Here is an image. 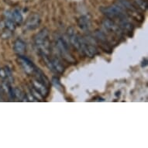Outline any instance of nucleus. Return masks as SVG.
<instances>
[{
	"label": "nucleus",
	"mask_w": 148,
	"mask_h": 148,
	"mask_svg": "<svg viewBox=\"0 0 148 148\" xmlns=\"http://www.w3.org/2000/svg\"><path fill=\"white\" fill-rule=\"evenodd\" d=\"M51 83H52V85L56 88L58 91H60V92H63V86L61 85V82H60V79H59L58 77H53V78H52V80H51Z\"/></svg>",
	"instance_id": "nucleus-16"
},
{
	"label": "nucleus",
	"mask_w": 148,
	"mask_h": 148,
	"mask_svg": "<svg viewBox=\"0 0 148 148\" xmlns=\"http://www.w3.org/2000/svg\"><path fill=\"white\" fill-rule=\"evenodd\" d=\"M26 47H27L26 43L20 38L16 40L13 43V51L18 55H22L23 53H24L25 51H26Z\"/></svg>",
	"instance_id": "nucleus-13"
},
{
	"label": "nucleus",
	"mask_w": 148,
	"mask_h": 148,
	"mask_svg": "<svg viewBox=\"0 0 148 148\" xmlns=\"http://www.w3.org/2000/svg\"><path fill=\"white\" fill-rule=\"evenodd\" d=\"M5 28L10 30V31H14L15 29H16V25L14 23V21L12 19H10V18H5Z\"/></svg>",
	"instance_id": "nucleus-15"
},
{
	"label": "nucleus",
	"mask_w": 148,
	"mask_h": 148,
	"mask_svg": "<svg viewBox=\"0 0 148 148\" xmlns=\"http://www.w3.org/2000/svg\"><path fill=\"white\" fill-rule=\"evenodd\" d=\"M29 92H30V94H31V95L34 98V99H38L40 100V101H41L42 99H44V98L40 95L39 92H36V90L34 89V88L32 87V86L29 88Z\"/></svg>",
	"instance_id": "nucleus-19"
},
{
	"label": "nucleus",
	"mask_w": 148,
	"mask_h": 148,
	"mask_svg": "<svg viewBox=\"0 0 148 148\" xmlns=\"http://www.w3.org/2000/svg\"><path fill=\"white\" fill-rule=\"evenodd\" d=\"M40 23H41V18L40 15L37 13H31L27 17L25 23V27L28 30H34L40 27Z\"/></svg>",
	"instance_id": "nucleus-8"
},
{
	"label": "nucleus",
	"mask_w": 148,
	"mask_h": 148,
	"mask_svg": "<svg viewBox=\"0 0 148 148\" xmlns=\"http://www.w3.org/2000/svg\"><path fill=\"white\" fill-rule=\"evenodd\" d=\"M100 10L107 18L111 19L114 21L116 20L121 21L123 20L127 19V14L126 12L117 4L106 6V7H102Z\"/></svg>",
	"instance_id": "nucleus-2"
},
{
	"label": "nucleus",
	"mask_w": 148,
	"mask_h": 148,
	"mask_svg": "<svg viewBox=\"0 0 148 148\" xmlns=\"http://www.w3.org/2000/svg\"><path fill=\"white\" fill-rule=\"evenodd\" d=\"M34 46L40 57L51 55V43L49 40V31L44 28L34 36Z\"/></svg>",
	"instance_id": "nucleus-1"
},
{
	"label": "nucleus",
	"mask_w": 148,
	"mask_h": 148,
	"mask_svg": "<svg viewBox=\"0 0 148 148\" xmlns=\"http://www.w3.org/2000/svg\"><path fill=\"white\" fill-rule=\"evenodd\" d=\"M55 45H56L57 50L58 51V53H60L61 57L64 61H67L68 63H76V60L73 57L70 50L68 48V44L66 43V41L63 38L58 37V39H56V44Z\"/></svg>",
	"instance_id": "nucleus-3"
},
{
	"label": "nucleus",
	"mask_w": 148,
	"mask_h": 148,
	"mask_svg": "<svg viewBox=\"0 0 148 148\" xmlns=\"http://www.w3.org/2000/svg\"><path fill=\"white\" fill-rule=\"evenodd\" d=\"M135 4L137 6H139L140 9L143 10H146L147 9V4L146 3L145 0H133Z\"/></svg>",
	"instance_id": "nucleus-20"
},
{
	"label": "nucleus",
	"mask_w": 148,
	"mask_h": 148,
	"mask_svg": "<svg viewBox=\"0 0 148 148\" xmlns=\"http://www.w3.org/2000/svg\"><path fill=\"white\" fill-rule=\"evenodd\" d=\"M11 15H12V20L14 21L16 26H20L22 24L23 22V17L20 10L16 9L11 12Z\"/></svg>",
	"instance_id": "nucleus-14"
},
{
	"label": "nucleus",
	"mask_w": 148,
	"mask_h": 148,
	"mask_svg": "<svg viewBox=\"0 0 148 148\" xmlns=\"http://www.w3.org/2000/svg\"><path fill=\"white\" fill-rule=\"evenodd\" d=\"M18 62L19 64L21 66L23 70L27 73L28 75H34L39 68H37L34 64L33 61H31L29 58L23 55H19L18 56Z\"/></svg>",
	"instance_id": "nucleus-4"
},
{
	"label": "nucleus",
	"mask_w": 148,
	"mask_h": 148,
	"mask_svg": "<svg viewBox=\"0 0 148 148\" xmlns=\"http://www.w3.org/2000/svg\"><path fill=\"white\" fill-rule=\"evenodd\" d=\"M147 65V59L144 58L143 60V61H142V64H141V67L144 68V67H146Z\"/></svg>",
	"instance_id": "nucleus-22"
},
{
	"label": "nucleus",
	"mask_w": 148,
	"mask_h": 148,
	"mask_svg": "<svg viewBox=\"0 0 148 148\" xmlns=\"http://www.w3.org/2000/svg\"><path fill=\"white\" fill-rule=\"evenodd\" d=\"M79 36V40H80L81 43V47H82V51L83 55L87 56L88 58H92L93 57H95V55H97L99 53L98 49L96 48V47L95 45H93L92 44L89 43L87 40H85L84 37Z\"/></svg>",
	"instance_id": "nucleus-5"
},
{
	"label": "nucleus",
	"mask_w": 148,
	"mask_h": 148,
	"mask_svg": "<svg viewBox=\"0 0 148 148\" xmlns=\"http://www.w3.org/2000/svg\"><path fill=\"white\" fill-rule=\"evenodd\" d=\"M102 25H103L106 30L109 34H112L113 35H116V36H122L123 34V32L121 29V28L119 27L118 23H116L114 20H111V19L107 18V19L103 20Z\"/></svg>",
	"instance_id": "nucleus-6"
},
{
	"label": "nucleus",
	"mask_w": 148,
	"mask_h": 148,
	"mask_svg": "<svg viewBox=\"0 0 148 148\" xmlns=\"http://www.w3.org/2000/svg\"><path fill=\"white\" fill-rule=\"evenodd\" d=\"M78 26L84 32L89 31L90 27H91V22H90L89 18L87 16H82L79 17L78 20Z\"/></svg>",
	"instance_id": "nucleus-12"
},
{
	"label": "nucleus",
	"mask_w": 148,
	"mask_h": 148,
	"mask_svg": "<svg viewBox=\"0 0 148 148\" xmlns=\"http://www.w3.org/2000/svg\"><path fill=\"white\" fill-rule=\"evenodd\" d=\"M5 76H6V80L8 82L12 83L13 82V75H12V71L10 70V68L8 66H5Z\"/></svg>",
	"instance_id": "nucleus-18"
},
{
	"label": "nucleus",
	"mask_w": 148,
	"mask_h": 148,
	"mask_svg": "<svg viewBox=\"0 0 148 148\" xmlns=\"http://www.w3.org/2000/svg\"><path fill=\"white\" fill-rule=\"evenodd\" d=\"M0 77L3 78V79H6L5 71L4 68H1V69H0Z\"/></svg>",
	"instance_id": "nucleus-21"
},
{
	"label": "nucleus",
	"mask_w": 148,
	"mask_h": 148,
	"mask_svg": "<svg viewBox=\"0 0 148 148\" xmlns=\"http://www.w3.org/2000/svg\"><path fill=\"white\" fill-rule=\"evenodd\" d=\"M95 39L97 40L98 44H99L103 50L106 52L108 53H111V47L109 44V40L107 38L106 35L102 31L97 30L95 32Z\"/></svg>",
	"instance_id": "nucleus-9"
},
{
	"label": "nucleus",
	"mask_w": 148,
	"mask_h": 148,
	"mask_svg": "<svg viewBox=\"0 0 148 148\" xmlns=\"http://www.w3.org/2000/svg\"><path fill=\"white\" fill-rule=\"evenodd\" d=\"M67 34H68V40H69V42L71 44V46L75 49L78 53L82 54V47H81L80 40H79V36H78V34H76L75 31V29L73 27H69L68 30H67Z\"/></svg>",
	"instance_id": "nucleus-7"
},
{
	"label": "nucleus",
	"mask_w": 148,
	"mask_h": 148,
	"mask_svg": "<svg viewBox=\"0 0 148 148\" xmlns=\"http://www.w3.org/2000/svg\"><path fill=\"white\" fill-rule=\"evenodd\" d=\"M31 85L32 87L34 88L36 92H39L40 95H41L44 99L47 97L49 94L48 87H47L46 85L40 82L39 81H37L36 79H34L33 81H31Z\"/></svg>",
	"instance_id": "nucleus-10"
},
{
	"label": "nucleus",
	"mask_w": 148,
	"mask_h": 148,
	"mask_svg": "<svg viewBox=\"0 0 148 148\" xmlns=\"http://www.w3.org/2000/svg\"><path fill=\"white\" fill-rule=\"evenodd\" d=\"M51 71L58 74H63L65 68L63 65V64L61 60L57 57H51Z\"/></svg>",
	"instance_id": "nucleus-11"
},
{
	"label": "nucleus",
	"mask_w": 148,
	"mask_h": 148,
	"mask_svg": "<svg viewBox=\"0 0 148 148\" xmlns=\"http://www.w3.org/2000/svg\"><path fill=\"white\" fill-rule=\"evenodd\" d=\"M14 94L15 97L18 98V99H20L21 100L27 99V95L23 92L22 90L20 89V88H14Z\"/></svg>",
	"instance_id": "nucleus-17"
}]
</instances>
